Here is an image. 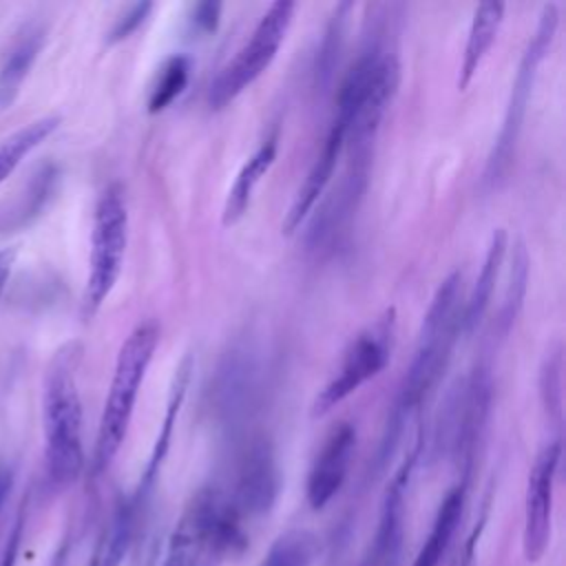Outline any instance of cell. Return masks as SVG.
<instances>
[{
    "label": "cell",
    "mask_w": 566,
    "mask_h": 566,
    "mask_svg": "<svg viewBox=\"0 0 566 566\" xmlns=\"http://www.w3.org/2000/svg\"><path fill=\"white\" fill-rule=\"evenodd\" d=\"M462 312H464V307H462V274L453 272L438 285V290L422 316L413 358L405 374V380H402V387L398 394V402H396V411H394L389 440L385 444L396 440L405 418L422 402V398L440 380V376L451 358L453 345L462 332Z\"/></svg>",
    "instance_id": "obj_1"
},
{
    "label": "cell",
    "mask_w": 566,
    "mask_h": 566,
    "mask_svg": "<svg viewBox=\"0 0 566 566\" xmlns=\"http://www.w3.org/2000/svg\"><path fill=\"white\" fill-rule=\"evenodd\" d=\"M398 55L380 44L365 49L347 71L336 102V124L349 155H371L380 122L398 91Z\"/></svg>",
    "instance_id": "obj_2"
},
{
    "label": "cell",
    "mask_w": 566,
    "mask_h": 566,
    "mask_svg": "<svg viewBox=\"0 0 566 566\" xmlns=\"http://www.w3.org/2000/svg\"><path fill=\"white\" fill-rule=\"evenodd\" d=\"M77 345H64L51 360L42 391V420L49 478L57 486L73 484L84 467L82 400L77 389Z\"/></svg>",
    "instance_id": "obj_3"
},
{
    "label": "cell",
    "mask_w": 566,
    "mask_h": 566,
    "mask_svg": "<svg viewBox=\"0 0 566 566\" xmlns=\"http://www.w3.org/2000/svg\"><path fill=\"white\" fill-rule=\"evenodd\" d=\"M157 345H159V327L157 323L148 321L137 325L124 338L117 352L108 394H106L99 427H97V438H95L93 467L97 473L108 469V464L115 460L128 433L135 402L144 385V378L148 374V367L153 363Z\"/></svg>",
    "instance_id": "obj_4"
},
{
    "label": "cell",
    "mask_w": 566,
    "mask_h": 566,
    "mask_svg": "<svg viewBox=\"0 0 566 566\" xmlns=\"http://www.w3.org/2000/svg\"><path fill=\"white\" fill-rule=\"evenodd\" d=\"M296 13L294 2H272L261 15L250 38L234 57L219 71L208 91V106L221 111L232 104L252 82H256L276 57Z\"/></svg>",
    "instance_id": "obj_5"
},
{
    "label": "cell",
    "mask_w": 566,
    "mask_h": 566,
    "mask_svg": "<svg viewBox=\"0 0 566 566\" xmlns=\"http://www.w3.org/2000/svg\"><path fill=\"white\" fill-rule=\"evenodd\" d=\"M128 243V210L117 184L108 186L95 206L91 230L88 276L84 290V312L93 316L113 292Z\"/></svg>",
    "instance_id": "obj_6"
},
{
    "label": "cell",
    "mask_w": 566,
    "mask_h": 566,
    "mask_svg": "<svg viewBox=\"0 0 566 566\" xmlns=\"http://www.w3.org/2000/svg\"><path fill=\"white\" fill-rule=\"evenodd\" d=\"M557 24H559V13L555 4H544L537 27L533 31V38L528 40L520 66H517V75L513 80L511 86V95H509V104L504 111V119H502V128L500 135L493 144V150L489 155L486 161V170H484V181L495 184L500 177H504L506 168L511 166L513 153H515V144L522 130V122H524V113H526V104L535 84V75L537 69L542 64V60L546 57V53L553 46L555 33H557Z\"/></svg>",
    "instance_id": "obj_7"
},
{
    "label": "cell",
    "mask_w": 566,
    "mask_h": 566,
    "mask_svg": "<svg viewBox=\"0 0 566 566\" xmlns=\"http://www.w3.org/2000/svg\"><path fill=\"white\" fill-rule=\"evenodd\" d=\"M396 336V310H385L371 325H367L356 338L347 345L340 367L323 385L312 402V416H325L347 396L360 389L367 380L378 376L389 363L391 347Z\"/></svg>",
    "instance_id": "obj_8"
},
{
    "label": "cell",
    "mask_w": 566,
    "mask_h": 566,
    "mask_svg": "<svg viewBox=\"0 0 566 566\" xmlns=\"http://www.w3.org/2000/svg\"><path fill=\"white\" fill-rule=\"evenodd\" d=\"M562 455L559 440H553L535 455L524 493V528L522 551L528 562H537L551 542L553 526V500H555V475Z\"/></svg>",
    "instance_id": "obj_9"
},
{
    "label": "cell",
    "mask_w": 566,
    "mask_h": 566,
    "mask_svg": "<svg viewBox=\"0 0 566 566\" xmlns=\"http://www.w3.org/2000/svg\"><path fill=\"white\" fill-rule=\"evenodd\" d=\"M279 489L281 473L270 440L252 438L239 455L230 502L241 515H263L274 506Z\"/></svg>",
    "instance_id": "obj_10"
},
{
    "label": "cell",
    "mask_w": 566,
    "mask_h": 566,
    "mask_svg": "<svg viewBox=\"0 0 566 566\" xmlns=\"http://www.w3.org/2000/svg\"><path fill=\"white\" fill-rule=\"evenodd\" d=\"M356 449V429L349 422L336 424L312 460L305 482V497L314 511L325 509L345 484Z\"/></svg>",
    "instance_id": "obj_11"
},
{
    "label": "cell",
    "mask_w": 566,
    "mask_h": 566,
    "mask_svg": "<svg viewBox=\"0 0 566 566\" xmlns=\"http://www.w3.org/2000/svg\"><path fill=\"white\" fill-rule=\"evenodd\" d=\"M367 172H369V155H349V164L340 184L327 195V199L316 210L310 223L307 241L312 248H318L332 241L338 232H343V228L356 212L358 201L365 192Z\"/></svg>",
    "instance_id": "obj_12"
},
{
    "label": "cell",
    "mask_w": 566,
    "mask_h": 566,
    "mask_svg": "<svg viewBox=\"0 0 566 566\" xmlns=\"http://www.w3.org/2000/svg\"><path fill=\"white\" fill-rule=\"evenodd\" d=\"M413 458L416 453L409 458V462L400 467V471L394 475L385 491L367 566H400L405 535V491L413 467Z\"/></svg>",
    "instance_id": "obj_13"
},
{
    "label": "cell",
    "mask_w": 566,
    "mask_h": 566,
    "mask_svg": "<svg viewBox=\"0 0 566 566\" xmlns=\"http://www.w3.org/2000/svg\"><path fill=\"white\" fill-rule=\"evenodd\" d=\"M343 153H345L343 130L336 124H332L318 157L314 159L312 168L307 170L301 188L296 190V195H294V199H292V203H290V208L283 217V223H281L283 234H294L301 228L303 219L314 210L318 199L325 195Z\"/></svg>",
    "instance_id": "obj_14"
},
{
    "label": "cell",
    "mask_w": 566,
    "mask_h": 566,
    "mask_svg": "<svg viewBox=\"0 0 566 566\" xmlns=\"http://www.w3.org/2000/svg\"><path fill=\"white\" fill-rule=\"evenodd\" d=\"M44 35H46L44 24L35 22V20L22 24V29L15 33L11 46L0 64V111L9 108L15 102L18 93H20V88H22V84L44 44Z\"/></svg>",
    "instance_id": "obj_15"
},
{
    "label": "cell",
    "mask_w": 566,
    "mask_h": 566,
    "mask_svg": "<svg viewBox=\"0 0 566 566\" xmlns=\"http://www.w3.org/2000/svg\"><path fill=\"white\" fill-rule=\"evenodd\" d=\"M276 148H279V135L272 133L250 157L248 161L241 166V170L234 177V184L230 186L223 208H221V223L226 228L239 223L243 219V214L248 212L250 203H252V195L254 188L259 186V181L263 179V175L270 170V166L276 159Z\"/></svg>",
    "instance_id": "obj_16"
},
{
    "label": "cell",
    "mask_w": 566,
    "mask_h": 566,
    "mask_svg": "<svg viewBox=\"0 0 566 566\" xmlns=\"http://www.w3.org/2000/svg\"><path fill=\"white\" fill-rule=\"evenodd\" d=\"M504 4L502 2H482L475 7L471 27L467 33L464 51H462V64L458 75V88L467 91L473 75L478 73L482 60L486 57L491 44L495 42V35L500 31V24L504 20Z\"/></svg>",
    "instance_id": "obj_17"
},
{
    "label": "cell",
    "mask_w": 566,
    "mask_h": 566,
    "mask_svg": "<svg viewBox=\"0 0 566 566\" xmlns=\"http://www.w3.org/2000/svg\"><path fill=\"white\" fill-rule=\"evenodd\" d=\"M464 484L453 486L444 500L438 506V513L433 517V524L429 528V535L424 537L416 559L411 566H440L444 553L451 546V539L460 526L462 520V511H464Z\"/></svg>",
    "instance_id": "obj_18"
},
{
    "label": "cell",
    "mask_w": 566,
    "mask_h": 566,
    "mask_svg": "<svg viewBox=\"0 0 566 566\" xmlns=\"http://www.w3.org/2000/svg\"><path fill=\"white\" fill-rule=\"evenodd\" d=\"M506 248H509L506 232L502 228L493 230L486 254H484V261H482V270L475 279L473 292L469 294L464 312H462V329L473 332L478 327V323L484 318V314L489 310V303H491V296H493V290H495V281H497Z\"/></svg>",
    "instance_id": "obj_19"
},
{
    "label": "cell",
    "mask_w": 566,
    "mask_h": 566,
    "mask_svg": "<svg viewBox=\"0 0 566 566\" xmlns=\"http://www.w3.org/2000/svg\"><path fill=\"white\" fill-rule=\"evenodd\" d=\"M60 126V117L57 115H49L42 119H35L31 124H27L24 128L15 130L13 135H9L2 144H0V184L11 177V172L20 166V161L33 150L38 148L55 128Z\"/></svg>",
    "instance_id": "obj_20"
},
{
    "label": "cell",
    "mask_w": 566,
    "mask_h": 566,
    "mask_svg": "<svg viewBox=\"0 0 566 566\" xmlns=\"http://www.w3.org/2000/svg\"><path fill=\"white\" fill-rule=\"evenodd\" d=\"M318 557V537L303 528H292L279 535L259 566H314Z\"/></svg>",
    "instance_id": "obj_21"
},
{
    "label": "cell",
    "mask_w": 566,
    "mask_h": 566,
    "mask_svg": "<svg viewBox=\"0 0 566 566\" xmlns=\"http://www.w3.org/2000/svg\"><path fill=\"white\" fill-rule=\"evenodd\" d=\"M188 77H190V60L186 55H170L157 71V77L150 86L148 113L155 115L168 108L186 88Z\"/></svg>",
    "instance_id": "obj_22"
},
{
    "label": "cell",
    "mask_w": 566,
    "mask_h": 566,
    "mask_svg": "<svg viewBox=\"0 0 566 566\" xmlns=\"http://www.w3.org/2000/svg\"><path fill=\"white\" fill-rule=\"evenodd\" d=\"M526 281H528V254H526L524 243L515 241L511 270H509V283H506V292H504V301H502V310H500V318H497L504 334L509 332L511 323L515 321V316L522 307Z\"/></svg>",
    "instance_id": "obj_23"
},
{
    "label": "cell",
    "mask_w": 566,
    "mask_h": 566,
    "mask_svg": "<svg viewBox=\"0 0 566 566\" xmlns=\"http://www.w3.org/2000/svg\"><path fill=\"white\" fill-rule=\"evenodd\" d=\"M55 181H57V170H55V166H51V164H49V166H42V168L33 175V179H31V184H29V190L24 192V199H22L20 208H18L15 212H11V219L18 221V226H24V223H29L31 219H35V217L42 212V208L46 206L49 197L53 195Z\"/></svg>",
    "instance_id": "obj_24"
},
{
    "label": "cell",
    "mask_w": 566,
    "mask_h": 566,
    "mask_svg": "<svg viewBox=\"0 0 566 566\" xmlns=\"http://www.w3.org/2000/svg\"><path fill=\"white\" fill-rule=\"evenodd\" d=\"M190 369V358H186L179 369H177V376H175V382H172V391H170V398H168V411H166V420H164V429L157 438V444H155V451H153V458L148 462V469H146V475H144V484H150L153 475L157 473L159 469V462L166 453V447H168V440H170V431H172V420H175V413L179 411V405H181V398L186 394V382H188V371Z\"/></svg>",
    "instance_id": "obj_25"
},
{
    "label": "cell",
    "mask_w": 566,
    "mask_h": 566,
    "mask_svg": "<svg viewBox=\"0 0 566 566\" xmlns=\"http://www.w3.org/2000/svg\"><path fill=\"white\" fill-rule=\"evenodd\" d=\"M130 526H133V509L130 506H122L111 524V531L106 535V539L102 542V546L97 548V553L91 559V566H119L128 539H130Z\"/></svg>",
    "instance_id": "obj_26"
},
{
    "label": "cell",
    "mask_w": 566,
    "mask_h": 566,
    "mask_svg": "<svg viewBox=\"0 0 566 566\" xmlns=\"http://www.w3.org/2000/svg\"><path fill=\"white\" fill-rule=\"evenodd\" d=\"M539 387H542V398L546 405L548 413L559 416V405H562V352L559 347L551 352L544 360L542 374H539Z\"/></svg>",
    "instance_id": "obj_27"
},
{
    "label": "cell",
    "mask_w": 566,
    "mask_h": 566,
    "mask_svg": "<svg viewBox=\"0 0 566 566\" xmlns=\"http://www.w3.org/2000/svg\"><path fill=\"white\" fill-rule=\"evenodd\" d=\"M150 9H153L150 2H135V4H130L122 15L115 18L113 27L106 33V42L108 44H117V42L130 38L137 31V27L146 20Z\"/></svg>",
    "instance_id": "obj_28"
},
{
    "label": "cell",
    "mask_w": 566,
    "mask_h": 566,
    "mask_svg": "<svg viewBox=\"0 0 566 566\" xmlns=\"http://www.w3.org/2000/svg\"><path fill=\"white\" fill-rule=\"evenodd\" d=\"M219 13H221V4L219 2H199L192 7V27L199 33H210L217 29L219 22Z\"/></svg>",
    "instance_id": "obj_29"
},
{
    "label": "cell",
    "mask_w": 566,
    "mask_h": 566,
    "mask_svg": "<svg viewBox=\"0 0 566 566\" xmlns=\"http://www.w3.org/2000/svg\"><path fill=\"white\" fill-rule=\"evenodd\" d=\"M20 528H22V524H20V520H18V524L13 526V531H11V535H9L7 546H4V551H2L0 566H15V562H18V544H20Z\"/></svg>",
    "instance_id": "obj_30"
},
{
    "label": "cell",
    "mask_w": 566,
    "mask_h": 566,
    "mask_svg": "<svg viewBox=\"0 0 566 566\" xmlns=\"http://www.w3.org/2000/svg\"><path fill=\"white\" fill-rule=\"evenodd\" d=\"M13 261H15V250L13 248H2L0 250V296H2L4 287H7Z\"/></svg>",
    "instance_id": "obj_31"
},
{
    "label": "cell",
    "mask_w": 566,
    "mask_h": 566,
    "mask_svg": "<svg viewBox=\"0 0 566 566\" xmlns=\"http://www.w3.org/2000/svg\"><path fill=\"white\" fill-rule=\"evenodd\" d=\"M475 542H478V531L469 537V542L464 544V548L460 551V555L453 559L451 566H473V555H475Z\"/></svg>",
    "instance_id": "obj_32"
},
{
    "label": "cell",
    "mask_w": 566,
    "mask_h": 566,
    "mask_svg": "<svg viewBox=\"0 0 566 566\" xmlns=\"http://www.w3.org/2000/svg\"><path fill=\"white\" fill-rule=\"evenodd\" d=\"M11 486H13V473L11 469L7 467H0V513H2V506L11 493Z\"/></svg>",
    "instance_id": "obj_33"
},
{
    "label": "cell",
    "mask_w": 566,
    "mask_h": 566,
    "mask_svg": "<svg viewBox=\"0 0 566 566\" xmlns=\"http://www.w3.org/2000/svg\"><path fill=\"white\" fill-rule=\"evenodd\" d=\"M192 564H195V559L190 555H186V553H181L177 548H170L166 566H192Z\"/></svg>",
    "instance_id": "obj_34"
}]
</instances>
